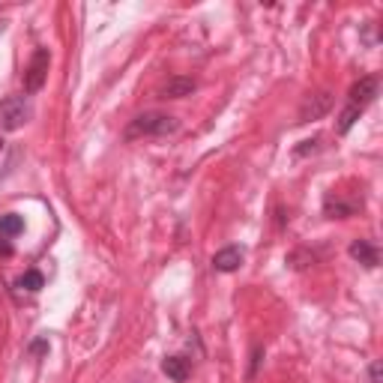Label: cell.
<instances>
[{"label":"cell","instance_id":"6da1fadb","mask_svg":"<svg viewBox=\"0 0 383 383\" xmlns=\"http://www.w3.org/2000/svg\"><path fill=\"white\" fill-rule=\"evenodd\" d=\"M180 129V120L171 117V114H138L132 123L126 126V141H135V138H153V135H174Z\"/></svg>","mask_w":383,"mask_h":383},{"label":"cell","instance_id":"7a4b0ae2","mask_svg":"<svg viewBox=\"0 0 383 383\" xmlns=\"http://www.w3.org/2000/svg\"><path fill=\"white\" fill-rule=\"evenodd\" d=\"M27 120H30V102L24 99V96H6V99L0 102V126H3L6 132L21 129Z\"/></svg>","mask_w":383,"mask_h":383},{"label":"cell","instance_id":"3957f363","mask_svg":"<svg viewBox=\"0 0 383 383\" xmlns=\"http://www.w3.org/2000/svg\"><path fill=\"white\" fill-rule=\"evenodd\" d=\"M48 66H51V54H48V48H36L34 57H30V63H27V69H24V90L27 93L42 90V84L48 78Z\"/></svg>","mask_w":383,"mask_h":383},{"label":"cell","instance_id":"277c9868","mask_svg":"<svg viewBox=\"0 0 383 383\" xmlns=\"http://www.w3.org/2000/svg\"><path fill=\"white\" fill-rule=\"evenodd\" d=\"M330 108H332V96L327 90L308 93L306 99H303V105H299V123H308V120H321Z\"/></svg>","mask_w":383,"mask_h":383},{"label":"cell","instance_id":"5b68a950","mask_svg":"<svg viewBox=\"0 0 383 383\" xmlns=\"http://www.w3.org/2000/svg\"><path fill=\"white\" fill-rule=\"evenodd\" d=\"M374 96H378V78L374 75H365V78H360L354 87H350V93H347V105H354V108H365Z\"/></svg>","mask_w":383,"mask_h":383},{"label":"cell","instance_id":"8992f818","mask_svg":"<svg viewBox=\"0 0 383 383\" xmlns=\"http://www.w3.org/2000/svg\"><path fill=\"white\" fill-rule=\"evenodd\" d=\"M240 267H243V249H237V246H227L213 255L216 273H234V270H240Z\"/></svg>","mask_w":383,"mask_h":383},{"label":"cell","instance_id":"52a82bcc","mask_svg":"<svg viewBox=\"0 0 383 383\" xmlns=\"http://www.w3.org/2000/svg\"><path fill=\"white\" fill-rule=\"evenodd\" d=\"M347 251H350V258L360 260V264H362V267H369V270H374V267H378V260H380L378 249H374L369 240H354Z\"/></svg>","mask_w":383,"mask_h":383},{"label":"cell","instance_id":"ba28073f","mask_svg":"<svg viewBox=\"0 0 383 383\" xmlns=\"http://www.w3.org/2000/svg\"><path fill=\"white\" fill-rule=\"evenodd\" d=\"M162 371H165L174 383H183L192 374V365H189V360H183V356H165V360H162Z\"/></svg>","mask_w":383,"mask_h":383},{"label":"cell","instance_id":"9c48e42d","mask_svg":"<svg viewBox=\"0 0 383 383\" xmlns=\"http://www.w3.org/2000/svg\"><path fill=\"white\" fill-rule=\"evenodd\" d=\"M195 78H171L165 87H162V96L165 99H183V96H192L195 93Z\"/></svg>","mask_w":383,"mask_h":383},{"label":"cell","instance_id":"30bf717a","mask_svg":"<svg viewBox=\"0 0 383 383\" xmlns=\"http://www.w3.org/2000/svg\"><path fill=\"white\" fill-rule=\"evenodd\" d=\"M24 231V219L18 213H3L0 216V237H18V234Z\"/></svg>","mask_w":383,"mask_h":383},{"label":"cell","instance_id":"8fae6325","mask_svg":"<svg viewBox=\"0 0 383 383\" xmlns=\"http://www.w3.org/2000/svg\"><path fill=\"white\" fill-rule=\"evenodd\" d=\"M360 114H362L360 108H354V105H347V108H345V111L338 114V123H336V132H338V135H347V132H350V126H354L356 120H360Z\"/></svg>","mask_w":383,"mask_h":383},{"label":"cell","instance_id":"7c38bea8","mask_svg":"<svg viewBox=\"0 0 383 383\" xmlns=\"http://www.w3.org/2000/svg\"><path fill=\"white\" fill-rule=\"evenodd\" d=\"M45 284L42 279V273L39 270H27L24 275H18V282H15V288H21V291H39Z\"/></svg>","mask_w":383,"mask_h":383},{"label":"cell","instance_id":"4fadbf2b","mask_svg":"<svg viewBox=\"0 0 383 383\" xmlns=\"http://www.w3.org/2000/svg\"><path fill=\"white\" fill-rule=\"evenodd\" d=\"M327 216L330 219H347V216H354V203H341L336 198H327Z\"/></svg>","mask_w":383,"mask_h":383},{"label":"cell","instance_id":"5bb4252c","mask_svg":"<svg viewBox=\"0 0 383 383\" xmlns=\"http://www.w3.org/2000/svg\"><path fill=\"white\" fill-rule=\"evenodd\" d=\"M317 144H321V138H312V141H303V147H297V156H306L308 150H317Z\"/></svg>","mask_w":383,"mask_h":383},{"label":"cell","instance_id":"9a60e30c","mask_svg":"<svg viewBox=\"0 0 383 383\" xmlns=\"http://www.w3.org/2000/svg\"><path fill=\"white\" fill-rule=\"evenodd\" d=\"M260 356H264V347H255V356H251V378H255V371H258V362H260Z\"/></svg>","mask_w":383,"mask_h":383},{"label":"cell","instance_id":"2e32d148","mask_svg":"<svg viewBox=\"0 0 383 383\" xmlns=\"http://www.w3.org/2000/svg\"><path fill=\"white\" fill-rule=\"evenodd\" d=\"M369 380H371V383H380V362H371V369H369Z\"/></svg>","mask_w":383,"mask_h":383},{"label":"cell","instance_id":"e0dca14e","mask_svg":"<svg viewBox=\"0 0 383 383\" xmlns=\"http://www.w3.org/2000/svg\"><path fill=\"white\" fill-rule=\"evenodd\" d=\"M0 255H3V258H10V255H12V246H10L6 240H0Z\"/></svg>","mask_w":383,"mask_h":383},{"label":"cell","instance_id":"ac0fdd59","mask_svg":"<svg viewBox=\"0 0 383 383\" xmlns=\"http://www.w3.org/2000/svg\"><path fill=\"white\" fill-rule=\"evenodd\" d=\"M0 147H3V141H0Z\"/></svg>","mask_w":383,"mask_h":383}]
</instances>
